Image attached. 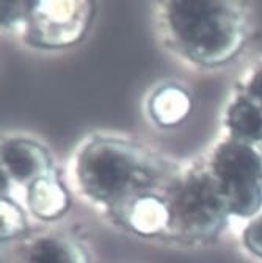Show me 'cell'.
Masks as SVG:
<instances>
[{
    "label": "cell",
    "mask_w": 262,
    "mask_h": 263,
    "mask_svg": "<svg viewBox=\"0 0 262 263\" xmlns=\"http://www.w3.org/2000/svg\"><path fill=\"white\" fill-rule=\"evenodd\" d=\"M79 194L118 224L135 201L162 193L178 168L142 144L112 135H93L73 158Z\"/></svg>",
    "instance_id": "6da1fadb"
},
{
    "label": "cell",
    "mask_w": 262,
    "mask_h": 263,
    "mask_svg": "<svg viewBox=\"0 0 262 263\" xmlns=\"http://www.w3.org/2000/svg\"><path fill=\"white\" fill-rule=\"evenodd\" d=\"M159 22L167 44L201 68H220L243 50L248 24L240 4L228 0L162 2Z\"/></svg>",
    "instance_id": "7a4b0ae2"
},
{
    "label": "cell",
    "mask_w": 262,
    "mask_h": 263,
    "mask_svg": "<svg viewBox=\"0 0 262 263\" xmlns=\"http://www.w3.org/2000/svg\"><path fill=\"white\" fill-rule=\"evenodd\" d=\"M162 194L168 210L165 237L179 243H209L223 232L231 219L204 163L179 170Z\"/></svg>",
    "instance_id": "3957f363"
},
{
    "label": "cell",
    "mask_w": 262,
    "mask_h": 263,
    "mask_svg": "<svg viewBox=\"0 0 262 263\" xmlns=\"http://www.w3.org/2000/svg\"><path fill=\"white\" fill-rule=\"evenodd\" d=\"M203 163L229 216L251 219L262 212V155L256 146L224 138Z\"/></svg>",
    "instance_id": "277c9868"
},
{
    "label": "cell",
    "mask_w": 262,
    "mask_h": 263,
    "mask_svg": "<svg viewBox=\"0 0 262 263\" xmlns=\"http://www.w3.org/2000/svg\"><path fill=\"white\" fill-rule=\"evenodd\" d=\"M90 0H37L28 2L21 24L22 41L35 49L60 50L79 44L94 19Z\"/></svg>",
    "instance_id": "5b68a950"
},
{
    "label": "cell",
    "mask_w": 262,
    "mask_h": 263,
    "mask_svg": "<svg viewBox=\"0 0 262 263\" xmlns=\"http://www.w3.org/2000/svg\"><path fill=\"white\" fill-rule=\"evenodd\" d=\"M0 164L13 186L24 190L37 179L55 173L49 151L27 137H10L0 141Z\"/></svg>",
    "instance_id": "8992f818"
},
{
    "label": "cell",
    "mask_w": 262,
    "mask_h": 263,
    "mask_svg": "<svg viewBox=\"0 0 262 263\" xmlns=\"http://www.w3.org/2000/svg\"><path fill=\"white\" fill-rule=\"evenodd\" d=\"M14 263H91V258L74 235L44 230L14 243Z\"/></svg>",
    "instance_id": "52a82bcc"
},
{
    "label": "cell",
    "mask_w": 262,
    "mask_h": 263,
    "mask_svg": "<svg viewBox=\"0 0 262 263\" xmlns=\"http://www.w3.org/2000/svg\"><path fill=\"white\" fill-rule=\"evenodd\" d=\"M25 209L37 219L52 222L66 215L71 207V194L57 173L43 176L24 190Z\"/></svg>",
    "instance_id": "ba28073f"
},
{
    "label": "cell",
    "mask_w": 262,
    "mask_h": 263,
    "mask_svg": "<svg viewBox=\"0 0 262 263\" xmlns=\"http://www.w3.org/2000/svg\"><path fill=\"white\" fill-rule=\"evenodd\" d=\"M223 125L226 138L256 147L262 144V108L240 89L224 108Z\"/></svg>",
    "instance_id": "9c48e42d"
},
{
    "label": "cell",
    "mask_w": 262,
    "mask_h": 263,
    "mask_svg": "<svg viewBox=\"0 0 262 263\" xmlns=\"http://www.w3.org/2000/svg\"><path fill=\"white\" fill-rule=\"evenodd\" d=\"M193 108L190 92L176 83L157 86L148 99V115L159 127L170 128L182 124Z\"/></svg>",
    "instance_id": "30bf717a"
},
{
    "label": "cell",
    "mask_w": 262,
    "mask_h": 263,
    "mask_svg": "<svg viewBox=\"0 0 262 263\" xmlns=\"http://www.w3.org/2000/svg\"><path fill=\"white\" fill-rule=\"evenodd\" d=\"M162 193L148 194L135 201L127 209L119 224L140 237H165L168 210Z\"/></svg>",
    "instance_id": "8fae6325"
},
{
    "label": "cell",
    "mask_w": 262,
    "mask_h": 263,
    "mask_svg": "<svg viewBox=\"0 0 262 263\" xmlns=\"http://www.w3.org/2000/svg\"><path fill=\"white\" fill-rule=\"evenodd\" d=\"M28 221L25 209L13 196L0 197V243L14 245L27 237Z\"/></svg>",
    "instance_id": "7c38bea8"
},
{
    "label": "cell",
    "mask_w": 262,
    "mask_h": 263,
    "mask_svg": "<svg viewBox=\"0 0 262 263\" xmlns=\"http://www.w3.org/2000/svg\"><path fill=\"white\" fill-rule=\"evenodd\" d=\"M243 248L257 258H262V212L248 219L242 230Z\"/></svg>",
    "instance_id": "4fadbf2b"
},
{
    "label": "cell",
    "mask_w": 262,
    "mask_h": 263,
    "mask_svg": "<svg viewBox=\"0 0 262 263\" xmlns=\"http://www.w3.org/2000/svg\"><path fill=\"white\" fill-rule=\"evenodd\" d=\"M27 0L25 2H4L0 0V28L8 27H21L25 11H27Z\"/></svg>",
    "instance_id": "5bb4252c"
},
{
    "label": "cell",
    "mask_w": 262,
    "mask_h": 263,
    "mask_svg": "<svg viewBox=\"0 0 262 263\" xmlns=\"http://www.w3.org/2000/svg\"><path fill=\"white\" fill-rule=\"evenodd\" d=\"M239 89L243 91L253 102H256L262 108V63L257 64L250 72V76Z\"/></svg>",
    "instance_id": "9a60e30c"
},
{
    "label": "cell",
    "mask_w": 262,
    "mask_h": 263,
    "mask_svg": "<svg viewBox=\"0 0 262 263\" xmlns=\"http://www.w3.org/2000/svg\"><path fill=\"white\" fill-rule=\"evenodd\" d=\"M0 263H14V245L0 243Z\"/></svg>",
    "instance_id": "2e32d148"
},
{
    "label": "cell",
    "mask_w": 262,
    "mask_h": 263,
    "mask_svg": "<svg viewBox=\"0 0 262 263\" xmlns=\"http://www.w3.org/2000/svg\"><path fill=\"white\" fill-rule=\"evenodd\" d=\"M257 149H259V152H260V155H262V144H260V146H259Z\"/></svg>",
    "instance_id": "e0dca14e"
}]
</instances>
